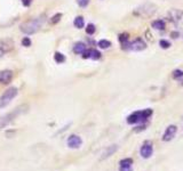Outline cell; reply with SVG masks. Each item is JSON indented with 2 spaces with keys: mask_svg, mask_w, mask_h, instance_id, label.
I'll return each instance as SVG.
<instances>
[{
  "mask_svg": "<svg viewBox=\"0 0 183 171\" xmlns=\"http://www.w3.org/2000/svg\"><path fill=\"white\" fill-rule=\"evenodd\" d=\"M153 153V147L151 141H145L143 145L141 146V150H140V154L143 158H149Z\"/></svg>",
  "mask_w": 183,
  "mask_h": 171,
  "instance_id": "6",
  "label": "cell"
},
{
  "mask_svg": "<svg viewBox=\"0 0 183 171\" xmlns=\"http://www.w3.org/2000/svg\"><path fill=\"white\" fill-rule=\"evenodd\" d=\"M66 144L70 148L77 150V148H80L81 145H83V139H81V137H79L78 135H70L68 140H66Z\"/></svg>",
  "mask_w": 183,
  "mask_h": 171,
  "instance_id": "5",
  "label": "cell"
},
{
  "mask_svg": "<svg viewBox=\"0 0 183 171\" xmlns=\"http://www.w3.org/2000/svg\"><path fill=\"white\" fill-rule=\"evenodd\" d=\"M91 58L92 59H98L101 58V53L96 49H91Z\"/></svg>",
  "mask_w": 183,
  "mask_h": 171,
  "instance_id": "18",
  "label": "cell"
},
{
  "mask_svg": "<svg viewBox=\"0 0 183 171\" xmlns=\"http://www.w3.org/2000/svg\"><path fill=\"white\" fill-rule=\"evenodd\" d=\"M17 94H19V91H17V88H15V87H10V88L7 89L4 94L0 96V108L6 107L7 105L17 96Z\"/></svg>",
  "mask_w": 183,
  "mask_h": 171,
  "instance_id": "4",
  "label": "cell"
},
{
  "mask_svg": "<svg viewBox=\"0 0 183 171\" xmlns=\"http://www.w3.org/2000/svg\"><path fill=\"white\" fill-rule=\"evenodd\" d=\"M54 59H55L56 63L61 64L65 61V56H64L62 53H55V55H54Z\"/></svg>",
  "mask_w": 183,
  "mask_h": 171,
  "instance_id": "16",
  "label": "cell"
},
{
  "mask_svg": "<svg viewBox=\"0 0 183 171\" xmlns=\"http://www.w3.org/2000/svg\"><path fill=\"white\" fill-rule=\"evenodd\" d=\"M177 36H179V33H177V32H172V33H170V37H172L173 39H176Z\"/></svg>",
  "mask_w": 183,
  "mask_h": 171,
  "instance_id": "29",
  "label": "cell"
},
{
  "mask_svg": "<svg viewBox=\"0 0 183 171\" xmlns=\"http://www.w3.org/2000/svg\"><path fill=\"white\" fill-rule=\"evenodd\" d=\"M86 32H87V34H93L95 32V25L94 24H88L87 27H86Z\"/></svg>",
  "mask_w": 183,
  "mask_h": 171,
  "instance_id": "23",
  "label": "cell"
},
{
  "mask_svg": "<svg viewBox=\"0 0 183 171\" xmlns=\"http://www.w3.org/2000/svg\"><path fill=\"white\" fill-rule=\"evenodd\" d=\"M31 2H32V0H22V4H23V6L25 7H29L31 5Z\"/></svg>",
  "mask_w": 183,
  "mask_h": 171,
  "instance_id": "27",
  "label": "cell"
},
{
  "mask_svg": "<svg viewBox=\"0 0 183 171\" xmlns=\"http://www.w3.org/2000/svg\"><path fill=\"white\" fill-rule=\"evenodd\" d=\"M85 50H86V44L84 42H77V44L73 46V53L74 54L81 55Z\"/></svg>",
  "mask_w": 183,
  "mask_h": 171,
  "instance_id": "11",
  "label": "cell"
},
{
  "mask_svg": "<svg viewBox=\"0 0 183 171\" xmlns=\"http://www.w3.org/2000/svg\"><path fill=\"white\" fill-rule=\"evenodd\" d=\"M13 79V72L10 70L0 71V83L1 84H8Z\"/></svg>",
  "mask_w": 183,
  "mask_h": 171,
  "instance_id": "10",
  "label": "cell"
},
{
  "mask_svg": "<svg viewBox=\"0 0 183 171\" xmlns=\"http://www.w3.org/2000/svg\"><path fill=\"white\" fill-rule=\"evenodd\" d=\"M133 164V160L131 158H123L120 162H119V165L120 167H132Z\"/></svg>",
  "mask_w": 183,
  "mask_h": 171,
  "instance_id": "15",
  "label": "cell"
},
{
  "mask_svg": "<svg viewBox=\"0 0 183 171\" xmlns=\"http://www.w3.org/2000/svg\"><path fill=\"white\" fill-rule=\"evenodd\" d=\"M176 133H177V127L174 126V124H170V126H168V127L166 128V130L164 133L163 140L164 141H170V140H172L175 137Z\"/></svg>",
  "mask_w": 183,
  "mask_h": 171,
  "instance_id": "7",
  "label": "cell"
},
{
  "mask_svg": "<svg viewBox=\"0 0 183 171\" xmlns=\"http://www.w3.org/2000/svg\"><path fill=\"white\" fill-rule=\"evenodd\" d=\"M83 57H84V58H91V49H86V50L83 53Z\"/></svg>",
  "mask_w": 183,
  "mask_h": 171,
  "instance_id": "26",
  "label": "cell"
},
{
  "mask_svg": "<svg viewBox=\"0 0 183 171\" xmlns=\"http://www.w3.org/2000/svg\"><path fill=\"white\" fill-rule=\"evenodd\" d=\"M151 25L156 30H164L165 29V22L163 19H157V21H153Z\"/></svg>",
  "mask_w": 183,
  "mask_h": 171,
  "instance_id": "12",
  "label": "cell"
},
{
  "mask_svg": "<svg viewBox=\"0 0 183 171\" xmlns=\"http://www.w3.org/2000/svg\"><path fill=\"white\" fill-rule=\"evenodd\" d=\"M44 23V19H31L29 21H25L20 25L21 31L25 34H33L40 29L41 24Z\"/></svg>",
  "mask_w": 183,
  "mask_h": 171,
  "instance_id": "3",
  "label": "cell"
},
{
  "mask_svg": "<svg viewBox=\"0 0 183 171\" xmlns=\"http://www.w3.org/2000/svg\"><path fill=\"white\" fill-rule=\"evenodd\" d=\"M119 171H133V169H132V167H120V169H119Z\"/></svg>",
  "mask_w": 183,
  "mask_h": 171,
  "instance_id": "28",
  "label": "cell"
},
{
  "mask_svg": "<svg viewBox=\"0 0 183 171\" xmlns=\"http://www.w3.org/2000/svg\"><path fill=\"white\" fill-rule=\"evenodd\" d=\"M119 41L121 42V44H126L127 41H128V34L127 33H121L120 36H119Z\"/></svg>",
  "mask_w": 183,
  "mask_h": 171,
  "instance_id": "20",
  "label": "cell"
},
{
  "mask_svg": "<svg viewBox=\"0 0 183 171\" xmlns=\"http://www.w3.org/2000/svg\"><path fill=\"white\" fill-rule=\"evenodd\" d=\"M13 48V41L10 39H2L0 40V57Z\"/></svg>",
  "mask_w": 183,
  "mask_h": 171,
  "instance_id": "8",
  "label": "cell"
},
{
  "mask_svg": "<svg viewBox=\"0 0 183 171\" xmlns=\"http://www.w3.org/2000/svg\"><path fill=\"white\" fill-rule=\"evenodd\" d=\"M73 24H74V26H76L77 29H81V27H84V25H85V21H84V19H83L81 16H78V17L74 19Z\"/></svg>",
  "mask_w": 183,
  "mask_h": 171,
  "instance_id": "14",
  "label": "cell"
},
{
  "mask_svg": "<svg viewBox=\"0 0 183 171\" xmlns=\"http://www.w3.org/2000/svg\"><path fill=\"white\" fill-rule=\"evenodd\" d=\"M61 17H62V14H60V13L56 14V15H54L52 17V19H51V23H52V24H56L60 19H61Z\"/></svg>",
  "mask_w": 183,
  "mask_h": 171,
  "instance_id": "22",
  "label": "cell"
},
{
  "mask_svg": "<svg viewBox=\"0 0 183 171\" xmlns=\"http://www.w3.org/2000/svg\"><path fill=\"white\" fill-rule=\"evenodd\" d=\"M117 148H118L117 145L110 146V147H109V148H108V150H106V151L104 152V154H103L102 158H109V156H111L112 154L116 152V151H117Z\"/></svg>",
  "mask_w": 183,
  "mask_h": 171,
  "instance_id": "13",
  "label": "cell"
},
{
  "mask_svg": "<svg viewBox=\"0 0 183 171\" xmlns=\"http://www.w3.org/2000/svg\"><path fill=\"white\" fill-rule=\"evenodd\" d=\"M159 46H160V48H163V49H167V48H170V42L163 39V40L159 41Z\"/></svg>",
  "mask_w": 183,
  "mask_h": 171,
  "instance_id": "19",
  "label": "cell"
},
{
  "mask_svg": "<svg viewBox=\"0 0 183 171\" xmlns=\"http://www.w3.org/2000/svg\"><path fill=\"white\" fill-rule=\"evenodd\" d=\"M173 78H174V79L183 78V71L182 70H174L173 71Z\"/></svg>",
  "mask_w": 183,
  "mask_h": 171,
  "instance_id": "21",
  "label": "cell"
},
{
  "mask_svg": "<svg viewBox=\"0 0 183 171\" xmlns=\"http://www.w3.org/2000/svg\"><path fill=\"white\" fill-rule=\"evenodd\" d=\"M152 115V110L147 108L142 111H136L134 113H132L127 118V123L128 124H136V123H144Z\"/></svg>",
  "mask_w": 183,
  "mask_h": 171,
  "instance_id": "2",
  "label": "cell"
},
{
  "mask_svg": "<svg viewBox=\"0 0 183 171\" xmlns=\"http://www.w3.org/2000/svg\"><path fill=\"white\" fill-rule=\"evenodd\" d=\"M147 48V44L144 42L142 39H135L134 41H132L129 46H128V49H132V50L135 51H141Z\"/></svg>",
  "mask_w": 183,
  "mask_h": 171,
  "instance_id": "9",
  "label": "cell"
},
{
  "mask_svg": "<svg viewBox=\"0 0 183 171\" xmlns=\"http://www.w3.org/2000/svg\"><path fill=\"white\" fill-rule=\"evenodd\" d=\"M77 2L80 7H86L89 4V0H77Z\"/></svg>",
  "mask_w": 183,
  "mask_h": 171,
  "instance_id": "25",
  "label": "cell"
},
{
  "mask_svg": "<svg viewBox=\"0 0 183 171\" xmlns=\"http://www.w3.org/2000/svg\"><path fill=\"white\" fill-rule=\"evenodd\" d=\"M26 111H28V105H21V106L15 108L14 111L7 113L6 115H2L0 118V129H4L5 127H7L14 119H16L22 113H25Z\"/></svg>",
  "mask_w": 183,
  "mask_h": 171,
  "instance_id": "1",
  "label": "cell"
},
{
  "mask_svg": "<svg viewBox=\"0 0 183 171\" xmlns=\"http://www.w3.org/2000/svg\"><path fill=\"white\" fill-rule=\"evenodd\" d=\"M22 44H23L24 47H30V46H31V40L25 37V38L22 39Z\"/></svg>",
  "mask_w": 183,
  "mask_h": 171,
  "instance_id": "24",
  "label": "cell"
},
{
  "mask_svg": "<svg viewBox=\"0 0 183 171\" xmlns=\"http://www.w3.org/2000/svg\"><path fill=\"white\" fill-rule=\"evenodd\" d=\"M97 46L100 47V48H102V49H106V48H109L110 46H111V42L109 41V40H100L98 41V44H97Z\"/></svg>",
  "mask_w": 183,
  "mask_h": 171,
  "instance_id": "17",
  "label": "cell"
}]
</instances>
